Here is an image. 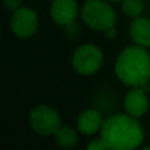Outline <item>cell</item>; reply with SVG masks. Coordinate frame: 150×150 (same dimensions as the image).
<instances>
[{
	"mask_svg": "<svg viewBox=\"0 0 150 150\" xmlns=\"http://www.w3.org/2000/svg\"><path fill=\"white\" fill-rule=\"evenodd\" d=\"M145 133L136 117L130 115H113L103 121L100 138L109 150H134L142 144Z\"/></svg>",
	"mask_w": 150,
	"mask_h": 150,
	"instance_id": "cell-1",
	"label": "cell"
},
{
	"mask_svg": "<svg viewBox=\"0 0 150 150\" xmlns=\"http://www.w3.org/2000/svg\"><path fill=\"white\" fill-rule=\"evenodd\" d=\"M116 75L124 84L141 87L150 82V53L144 46H129L117 57Z\"/></svg>",
	"mask_w": 150,
	"mask_h": 150,
	"instance_id": "cell-2",
	"label": "cell"
},
{
	"mask_svg": "<svg viewBox=\"0 0 150 150\" xmlns=\"http://www.w3.org/2000/svg\"><path fill=\"white\" fill-rule=\"evenodd\" d=\"M82 18L91 29L105 32L116 25L115 9L104 0H87L82 7Z\"/></svg>",
	"mask_w": 150,
	"mask_h": 150,
	"instance_id": "cell-3",
	"label": "cell"
},
{
	"mask_svg": "<svg viewBox=\"0 0 150 150\" xmlns=\"http://www.w3.org/2000/svg\"><path fill=\"white\" fill-rule=\"evenodd\" d=\"M29 124L38 134H55L61 128V116L52 107L38 105L32 109L29 115Z\"/></svg>",
	"mask_w": 150,
	"mask_h": 150,
	"instance_id": "cell-4",
	"label": "cell"
},
{
	"mask_svg": "<svg viewBox=\"0 0 150 150\" xmlns=\"http://www.w3.org/2000/svg\"><path fill=\"white\" fill-rule=\"evenodd\" d=\"M103 63V53L96 45L84 44L75 50L73 66L75 71L82 75H91L100 69Z\"/></svg>",
	"mask_w": 150,
	"mask_h": 150,
	"instance_id": "cell-5",
	"label": "cell"
},
{
	"mask_svg": "<svg viewBox=\"0 0 150 150\" xmlns=\"http://www.w3.org/2000/svg\"><path fill=\"white\" fill-rule=\"evenodd\" d=\"M11 26L17 37L29 38L38 29V16L30 8L21 7L13 12V16L11 18Z\"/></svg>",
	"mask_w": 150,
	"mask_h": 150,
	"instance_id": "cell-6",
	"label": "cell"
},
{
	"mask_svg": "<svg viewBox=\"0 0 150 150\" xmlns=\"http://www.w3.org/2000/svg\"><path fill=\"white\" fill-rule=\"evenodd\" d=\"M78 13H79V8L76 0H53L50 5L52 18L58 25H73Z\"/></svg>",
	"mask_w": 150,
	"mask_h": 150,
	"instance_id": "cell-7",
	"label": "cell"
},
{
	"mask_svg": "<svg viewBox=\"0 0 150 150\" xmlns=\"http://www.w3.org/2000/svg\"><path fill=\"white\" fill-rule=\"evenodd\" d=\"M124 108L128 115L136 117H142L149 109L148 92L141 87H132V90L125 95Z\"/></svg>",
	"mask_w": 150,
	"mask_h": 150,
	"instance_id": "cell-8",
	"label": "cell"
},
{
	"mask_svg": "<svg viewBox=\"0 0 150 150\" xmlns=\"http://www.w3.org/2000/svg\"><path fill=\"white\" fill-rule=\"evenodd\" d=\"M129 34L132 41L138 46H150V20L145 17H136L130 24Z\"/></svg>",
	"mask_w": 150,
	"mask_h": 150,
	"instance_id": "cell-9",
	"label": "cell"
},
{
	"mask_svg": "<svg viewBox=\"0 0 150 150\" xmlns=\"http://www.w3.org/2000/svg\"><path fill=\"white\" fill-rule=\"evenodd\" d=\"M103 125L101 115L95 109H86L78 117V129L86 136L99 132Z\"/></svg>",
	"mask_w": 150,
	"mask_h": 150,
	"instance_id": "cell-10",
	"label": "cell"
},
{
	"mask_svg": "<svg viewBox=\"0 0 150 150\" xmlns=\"http://www.w3.org/2000/svg\"><path fill=\"white\" fill-rule=\"evenodd\" d=\"M54 136H55V140H57V144L65 149L74 148L78 142L76 132L70 127H61Z\"/></svg>",
	"mask_w": 150,
	"mask_h": 150,
	"instance_id": "cell-11",
	"label": "cell"
},
{
	"mask_svg": "<svg viewBox=\"0 0 150 150\" xmlns=\"http://www.w3.org/2000/svg\"><path fill=\"white\" fill-rule=\"evenodd\" d=\"M121 8L125 15L136 18L144 12L145 4H144V0H122Z\"/></svg>",
	"mask_w": 150,
	"mask_h": 150,
	"instance_id": "cell-12",
	"label": "cell"
},
{
	"mask_svg": "<svg viewBox=\"0 0 150 150\" xmlns=\"http://www.w3.org/2000/svg\"><path fill=\"white\" fill-rule=\"evenodd\" d=\"M86 150H109V148L101 138H99V140L91 141V142L87 145V149Z\"/></svg>",
	"mask_w": 150,
	"mask_h": 150,
	"instance_id": "cell-13",
	"label": "cell"
},
{
	"mask_svg": "<svg viewBox=\"0 0 150 150\" xmlns=\"http://www.w3.org/2000/svg\"><path fill=\"white\" fill-rule=\"evenodd\" d=\"M21 3H23V0H3V5L8 11H13V12L21 8Z\"/></svg>",
	"mask_w": 150,
	"mask_h": 150,
	"instance_id": "cell-14",
	"label": "cell"
},
{
	"mask_svg": "<svg viewBox=\"0 0 150 150\" xmlns=\"http://www.w3.org/2000/svg\"><path fill=\"white\" fill-rule=\"evenodd\" d=\"M104 33L107 34V37H108V38H115V37L117 36V32H116V28H115V26H113V28L107 29Z\"/></svg>",
	"mask_w": 150,
	"mask_h": 150,
	"instance_id": "cell-15",
	"label": "cell"
},
{
	"mask_svg": "<svg viewBox=\"0 0 150 150\" xmlns=\"http://www.w3.org/2000/svg\"><path fill=\"white\" fill-rule=\"evenodd\" d=\"M109 1H122V0H109Z\"/></svg>",
	"mask_w": 150,
	"mask_h": 150,
	"instance_id": "cell-16",
	"label": "cell"
},
{
	"mask_svg": "<svg viewBox=\"0 0 150 150\" xmlns=\"http://www.w3.org/2000/svg\"><path fill=\"white\" fill-rule=\"evenodd\" d=\"M142 150H150V146H148V148H145V149H142Z\"/></svg>",
	"mask_w": 150,
	"mask_h": 150,
	"instance_id": "cell-17",
	"label": "cell"
}]
</instances>
